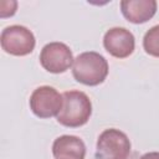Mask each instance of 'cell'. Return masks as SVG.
<instances>
[{
    "instance_id": "cell-1",
    "label": "cell",
    "mask_w": 159,
    "mask_h": 159,
    "mask_svg": "<svg viewBox=\"0 0 159 159\" xmlns=\"http://www.w3.org/2000/svg\"><path fill=\"white\" fill-rule=\"evenodd\" d=\"M63 104L58 113L57 122L68 128L84 125L92 114L89 97L82 91H66L62 93Z\"/></svg>"
},
{
    "instance_id": "cell-2",
    "label": "cell",
    "mask_w": 159,
    "mask_h": 159,
    "mask_svg": "<svg viewBox=\"0 0 159 159\" xmlns=\"http://www.w3.org/2000/svg\"><path fill=\"white\" fill-rule=\"evenodd\" d=\"M109 67L107 60L98 52L87 51L80 53L72 65L73 78L86 86H98L101 84L107 75Z\"/></svg>"
},
{
    "instance_id": "cell-3",
    "label": "cell",
    "mask_w": 159,
    "mask_h": 159,
    "mask_svg": "<svg viewBox=\"0 0 159 159\" xmlns=\"http://www.w3.org/2000/svg\"><path fill=\"white\" fill-rule=\"evenodd\" d=\"M132 144L127 134L119 129H104L96 144V159H127Z\"/></svg>"
},
{
    "instance_id": "cell-4",
    "label": "cell",
    "mask_w": 159,
    "mask_h": 159,
    "mask_svg": "<svg viewBox=\"0 0 159 159\" xmlns=\"http://www.w3.org/2000/svg\"><path fill=\"white\" fill-rule=\"evenodd\" d=\"M1 48L12 56H26L35 48L36 40L31 30L22 25H11L1 31Z\"/></svg>"
},
{
    "instance_id": "cell-5",
    "label": "cell",
    "mask_w": 159,
    "mask_h": 159,
    "mask_svg": "<svg viewBox=\"0 0 159 159\" xmlns=\"http://www.w3.org/2000/svg\"><path fill=\"white\" fill-rule=\"evenodd\" d=\"M30 109L39 118H51L57 117L62 104L63 98L58 91L51 86H40L30 96Z\"/></svg>"
},
{
    "instance_id": "cell-6",
    "label": "cell",
    "mask_w": 159,
    "mask_h": 159,
    "mask_svg": "<svg viewBox=\"0 0 159 159\" xmlns=\"http://www.w3.org/2000/svg\"><path fill=\"white\" fill-rule=\"evenodd\" d=\"M73 55L71 48L58 41L45 45L40 53L41 66L50 73H63L73 65Z\"/></svg>"
},
{
    "instance_id": "cell-7",
    "label": "cell",
    "mask_w": 159,
    "mask_h": 159,
    "mask_svg": "<svg viewBox=\"0 0 159 159\" xmlns=\"http://www.w3.org/2000/svg\"><path fill=\"white\" fill-rule=\"evenodd\" d=\"M103 46L113 57L125 58L133 53L135 48V39L125 27H112L103 36Z\"/></svg>"
},
{
    "instance_id": "cell-8",
    "label": "cell",
    "mask_w": 159,
    "mask_h": 159,
    "mask_svg": "<svg viewBox=\"0 0 159 159\" xmlns=\"http://www.w3.org/2000/svg\"><path fill=\"white\" fill-rule=\"evenodd\" d=\"M155 0H123L120 1V11L123 16L132 24H144L149 21L157 12Z\"/></svg>"
},
{
    "instance_id": "cell-9",
    "label": "cell",
    "mask_w": 159,
    "mask_h": 159,
    "mask_svg": "<svg viewBox=\"0 0 159 159\" xmlns=\"http://www.w3.org/2000/svg\"><path fill=\"white\" fill-rule=\"evenodd\" d=\"M52 154L55 159H84L86 144L76 135L65 134L53 140Z\"/></svg>"
},
{
    "instance_id": "cell-10",
    "label": "cell",
    "mask_w": 159,
    "mask_h": 159,
    "mask_svg": "<svg viewBox=\"0 0 159 159\" xmlns=\"http://www.w3.org/2000/svg\"><path fill=\"white\" fill-rule=\"evenodd\" d=\"M143 47L148 55L159 57V25L150 27L145 32L143 37Z\"/></svg>"
},
{
    "instance_id": "cell-11",
    "label": "cell",
    "mask_w": 159,
    "mask_h": 159,
    "mask_svg": "<svg viewBox=\"0 0 159 159\" xmlns=\"http://www.w3.org/2000/svg\"><path fill=\"white\" fill-rule=\"evenodd\" d=\"M139 159H159V152H149V153H145Z\"/></svg>"
}]
</instances>
